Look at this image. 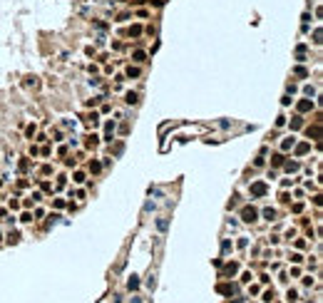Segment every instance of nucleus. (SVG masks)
Returning <instances> with one entry per match:
<instances>
[{"label":"nucleus","mask_w":323,"mask_h":303,"mask_svg":"<svg viewBox=\"0 0 323 303\" xmlns=\"http://www.w3.org/2000/svg\"><path fill=\"white\" fill-rule=\"evenodd\" d=\"M241 219L251 224V221H254V219H256V209H254V206H246V209H244V211H241Z\"/></svg>","instance_id":"obj_1"},{"label":"nucleus","mask_w":323,"mask_h":303,"mask_svg":"<svg viewBox=\"0 0 323 303\" xmlns=\"http://www.w3.org/2000/svg\"><path fill=\"white\" fill-rule=\"evenodd\" d=\"M251 194H256V196H264V194H266V184H264V181L254 184V186H251Z\"/></svg>","instance_id":"obj_2"},{"label":"nucleus","mask_w":323,"mask_h":303,"mask_svg":"<svg viewBox=\"0 0 323 303\" xmlns=\"http://www.w3.org/2000/svg\"><path fill=\"white\" fill-rule=\"evenodd\" d=\"M219 293H226V296H231V293H234V286H226V283H221V286H219Z\"/></svg>","instance_id":"obj_3"},{"label":"nucleus","mask_w":323,"mask_h":303,"mask_svg":"<svg viewBox=\"0 0 323 303\" xmlns=\"http://www.w3.org/2000/svg\"><path fill=\"white\" fill-rule=\"evenodd\" d=\"M311 107H313V104H311V102H308V100H303V102H301V104H298V109H301V112H308V109H311Z\"/></svg>","instance_id":"obj_4"},{"label":"nucleus","mask_w":323,"mask_h":303,"mask_svg":"<svg viewBox=\"0 0 323 303\" xmlns=\"http://www.w3.org/2000/svg\"><path fill=\"white\" fill-rule=\"evenodd\" d=\"M127 75H129V77H137V75H139V70H137V67H129V70H127Z\"/></svg>","instance_id":"obj_5"},{"label":"nucleus","mask_w":323,"mask_h":303,"mask_svg":"<svg viewBox=\"0 0 323 303\" xmlns=\"http://www.w3.org/2000/svg\"><path fill=\"white\" fill-rule=\"evenodd\" d=\"M127 102H129V104H134V102H137V95H134V92H129V95H127Z\"/></svg>","instance_id":"obj_6"},{"label":"nucleus","mask_w":323,"mask_h":303,"mask_svg":"<svg viewBox=\"0 0 323 303\" xmlns=\"http://www.w3.org/2000/svg\"><path fill=\"white\" fill-rule=\"evenodd\" d=\"M137 286H139V281H137L134 276H132V278H129V288H137Z\"/></svg>","instance_id":"obj_7"},{"label":"nucleus","mask_w":323,"mask_h":303,"mask_svg":"<svg viewBox=\"0 0 323 303\" xmlns=\"http://www.w3.org/2000/svg\"><path fill=\"white\" fill-rule=\"evenodd\" d=\"M97 144V137H87V147H95Z\"/></svg>","instance_id":"obj_8"},{"label":"nucleus","mask_w":323,"mask_h":303,"mask_svg":"<svg viewBox=\"0 0 323 303\" xmlns=\"http://www.w3.org/2000/svg\"><path fill=\"white\" fill-rule=\"evenodd\" d=\"M226 273H236V263H229L226 266Z\"/></svg>","instance_id":"obj_9"}]
</instances>
